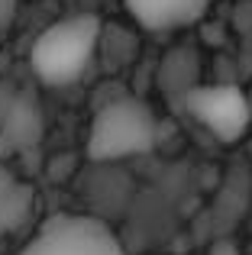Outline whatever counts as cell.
I'll return each mask as SVG.
<instances>
[{
    "instance_id": "6da1fadb",
    "label": "cell",
    "mask_w": 252,
    "mask_h": 255,
    "mask_svg": "<svg viewBox=\"0 0 252 255\" xmlns=\"http://www.w3.org/2000/svg\"><path fill=\"white\" fill-rule=\"evenodd\" d=\"M101 36H104V23L91 13L58 19L32 42L29 65L39 75V81L52 87L75 84L88 71V65L94 62V55L101 52Z\"/></svg>"
},
{
    "instance_id": "7a4b0ae2",
    "label": "cell",
    "mask_w": 252,
    "mask_h": 255,
    "mask_svg": "<svg viewBox=\"0 0 252 255\" xmlns=\"http://www.w3.org/2000/svg\"><path fill=\"white\" fill-rule=\"evenodd\" d=\"M155 145V117L136 97H117L97 110L88 136L91 162H123L152 152Z\"/></svg>"
},
{
    "instance_id": "3957f363",
    "label": "cell",
    "mask_w": 252,
    "mask_h": 255,
    "mask_svg": "<svg viewBox=\"0 0 252 255\" xmlns=\"http://www.w3.org/2000/svg\"><path fill=\"white\" fill-rule=\"evenodd\" d=\"M16 255H126V249L101 220L55 217Z\"/></svg>"
},
{
    "instance_id": "277c9868",
    "label": "cell",
    "mask_w": 252,
    "mask_h": 255,
    "mask_svg": "<svg viewBox=\"0 0 252 255\" xmlns=\"http://www.w3.org/2000/svg\"><path fill=\"white\" fill-rule=\"evenodd\" d=\"M188 113L204 126L207 132H214L220 142H236L246 132L252 120V104L240 87L214 84V87H194L184 97Z\"/></svg>"
},
{
    "instance_id": "5b68a950",
    "label": "cell",
    "mask_w": 252,
    "mask_h": 255,
    "mask_svg": "<svg viewBox=\"0 0 252 255\" xmlns=\"http://www.w3.org/2000/svg\"><path fill=\"white\" fill-rule=\"evenodd\" d=\"M42 110L39 100L26 91H6L0 104V142L10 152H23L42 139Z\"/></svg>"
},
{
    "instance_id": "8992f818",
    "label": "cell",
    "mask_w": 252,
    "mask_h": 255,
    "mask_svg": "<svg viewBox=\"0 0 252 255\" xmlns=\"http://www.w3.org/2000/svg\"><path fill=\"white\" fill-rule=\"evenodd\" d=\"M129 16L152 32H171L204 19L214 0H123Z\"/></svg>"
},
{
    "instance_id": "52a82bcc",
    "label": "cell",
    "mask_w": 252,
    "mask_h": 255,
    "mask_svg": "<svg viewBox=\"0 0 252 255\" xmlns=\"http://www.w3.org/2000/svg\"><path fill=\"white\" fill-rule=\"evenodd\" d=\"M32 213V187L16 181L0 165V239L6 233L19 230Z\"/></svg>"
},
{
    "instance_id": "ba28073f",
    "label": "cell",
    "mask_w": 252,
    "mask_h": 255,
    "mask_svg": "<svg viewBox=\"0 0 252 255\" xmlns=\"http://www.w3.org/2000/svg\"><path fill=\"white\" fill-rule=\"evenodd\" d=\"M197 71H201V65H197L194 52H191V49H175L162 62L158 78H162V87L171 94V97H181L184 100L197 87Z\"/></svg>"
},
{
    "instance_id": "9c48e42d",
    "label": "cell",
    "mask_w": 252,
    "mask_h": 255,
    "mask_svg": "<svg viewBox=\"0 0 252 255\" xmlns=\"http://www.w3.org/2000/svg\"><path fill=\"white\" fill-rule=\"evenodd\" d=\"M101 49H104V58H107V65H114V68H120L132 58V52H136V39L129 36V32L123 29V26H104V36H101Z\"/></svg>"
},
{
    "instance_id": "30bf717a",
    "label": "cell",
    "mask_w": 252,
    "mask_h": 255,
    "mask_svg": "<svg viewBox=\"0 0 252 255\" xmlns=\"http://www.w3.org/2000/svg\"><path fill=\"white\" fill-rule=\"evenodd\" d=\"M16 19V0H0V32H6Z\"/></svg>"
},
{
    "instance_id": "8fae6325",
    "label": "cell",
    "mask_w": 252,
    "mask_h": 255,
    "mask_svg": "<svg viewBox=\"0 0 252 255\" xmlns=\"http://www.w3.org/2000/svg\"><path fill=\"white\" fill-rule=\"evenodd\" d=\"M210 255H243L240 249H236L230 239H220V243H214V249H210Z\"/></svg>"
}]
</instances>
